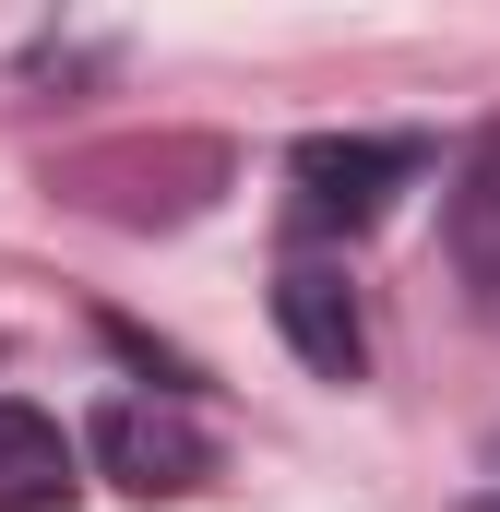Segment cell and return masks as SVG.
I'll use <instances>...</instances> for the list:
<instances>
[{
  "instance_id": "obj_5",
  "label": "cell",
  "mask_w": 500,
  "mask_h": 512,
  "mask_svg": "<svg viewBox=\"0 0 500 512\" xmlns=\"http://www.w3.org/2000/svg\"><path fill=\"white\" fill-rule=\"evenodd\" d=\"M453 239H465V262H477V274H500V143L465 167V215H453Z\"/></svg>"
},
{
  "instance_id": "obj_1",
  "label": "cell",
  "mask_w": 500,
  "mask_h": 512,
  "mask_svg": "<svg viewBox=\"0 0 500 512\" xmlns=\"http://www.w3.org/2000/svg\"><path fill=\"white\" fill-rule=\"evenodd\" d=\"M286 179H298V227H381L393 215V191H417L429 179V143H405V131H310L298 155H286Z\"/></svg>"
},
{
  "instance_id": "obj_3",
  "label": "cell",
  "mask_w": 500,
  "mask_h": 512,
  "mask_svg": "<svg viewBox=\"0 0 500 512\" xmlns=\"http://www.w3.org/2000/svg\"><path fill=\"white\" fill-rule=\"evenodd\" d=\"M274 334L322 370V382H358L370 370V322H358V286L334 262H286L274 274Z\"/></svg>"
},
{
  "instance_id": "obj_4",
  "label": "cell",
  "mask_w": 500,
  "mask_h": 512,
  "mask_svg": "<svg viewBox=\"0 0 500 512\" xmlns=\"http://www.w3.org/2000/svg\"><path fill=\"white\" fill-rule=\"evenodd\" d=\"M72 441L36 405H0V512H72Z\"/></svg>"
},
{
  "instance_id": "obj_2",
  "label": "cell",
  "mask_w": 500,
  "mask_h": 512,
  "mask_svg": "<svg viewBox=\"0 0 500 512\" xmlns=\"http://www.w3.org/2000/svg\"><path fill=\"white\" fill-rule=\"evenodd\" d=\"M96 465L120 477L131 501H179V489H203V477H215V441H203L179 405H143V393H120V405L96 417Z\"/></svg>"
}]
</instances>
